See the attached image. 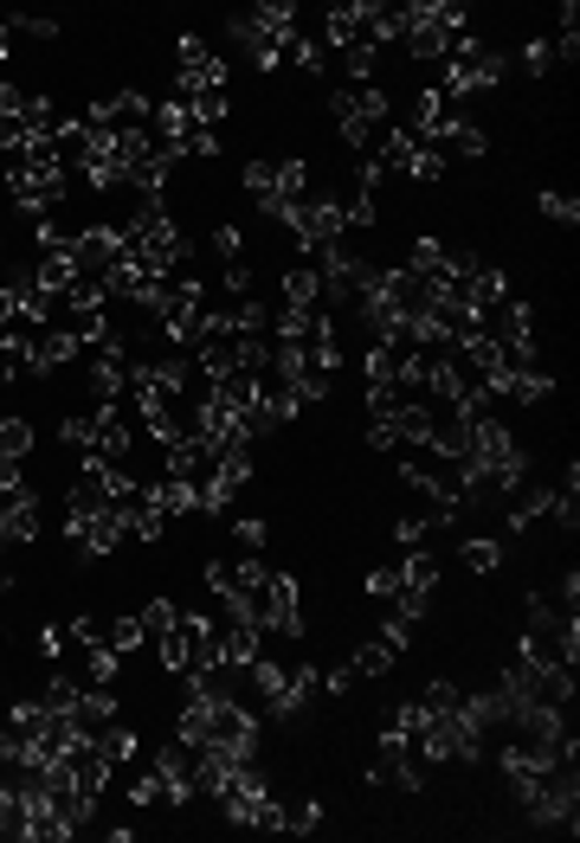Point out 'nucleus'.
<instances>
[{
	"label": "nucleus",
	"mask_w": 580,
	"mask_h": 843,
	"mask_svg": "<svg viewBox=\"0 0 580 843\" xmlns=\"http://www.w3.org/2000/svg\"><path fill=\"white\" fill-rule=\"evenodd\" d=\"M284 309H323V271L309 258H297L284 271Z\"/></svg>",
	"instance_id": "obj_1"
},
{
	"label": "nucleus",
	"mask_w": 580,
	"mask_h": 843,
	"mask_svg": "<svg viewBox=\"0 0 580 843\" xmlns=\"http://www.w3.org/2000/svg\"><path fill=\"white\" fill-rule=\"evenodd\" d=\"M400 657H406V651H394V644H387L381 632H367L362 644L348 651V663H355V676H387V670H394Z\"/></svg>",
	"instance_id": "obj_2"
},
{
	"label": "nucleus",
	"mask_w": 580,
	"mask_h": 843,
	"mask_svg": "<svg viewBox=\"0 0 580 843\" xmlns=\"http://www.w3.org/2000/svg\"><path fill=\"white\" fill-rule=\"evenodd\" d=\"M85 741H91V747L104 753L110 766H122V760H136V727H129V722H110V727H97V734H85Z\"/></svg>",
	"instance_id": "obj_3"
},
{
	"label": "nucleus",
	"mask_w": 580,
	"mask_h": 843,
	"mask_svg": "<svg viewBox=\"0 0 580 843\" xmlns=\"http://www.w3.org/2000/svg\"><path fill=\"white\" fill-rule=\"evenodd\" d=\"M32 445H39V432L27 419H0V464H27Z\"/></svg>",
	"instance_id": "obj_4"
},
{
	"label": "nucleus",
	"mask_w": 580,
	"mask_h": 843,
	"mask_svg": "<svg viewBox=\"0 0 580 843\" xmlns=\"http://www.w3.org/2000/svg\"><path fill=\"white\" fill-rule=\"evenodd\" d=\"M459 561L471 573H497L503 567V542H490V535H471V542H459Z\"/></svg>",
	"instance_id": "obj_5"
},
{
	"label": "nucleus",
	"mask_w": 580,
	"mask_h": 843,
	"mask_svg": "<svg viewBox=\"0 0 580 843\" xmlns=\"http://www.w3.org/2000/svg\"><path fill=\"white\" fill-rule=\"evenodd\" d=\"M445 149H452V155H464V161H484V155H490V136L478 129V122H459V129L445 136Z\"/></svg>",
	"instance_id": "obj_6"
},
{
	"label": "nucleus",
	"mask_w": 580,
	"mask_h": 843,
	"mask_svg": "<svg viewBox=\"0 0 580 843\" xmlns=\"http://www.w3.org/2000/svg\"><path fill=\"white\" fill-rule=\"evenodd\" d=\"M535 207L549 212L554 226H574V219H580V200H574V194H554V187H542V194H535Z\"/></svg>",
	"instance_id": "obj_7"
},
{
	"label": "nucleus",
	"mask_w": 580,
	"mask_h": 843,
	"mask_svg": "<svg viewBox=\"0 0 580 843\" xmlns=\"http://www.w3.org/2000/svg\"><path fill=\"white\" fill-rule=\"evenodd\" d=\"M214 251H219V271L226 265H245V232L239 226H214Z\"/></svg>",
	"instance_id": "obj_8"
},
{
	"label": "nucleus",
	"mask_w": 580,
	"mask_h": 843,
	"mask_svg": "<svg viewBox=\"0 0 580 843\" xmlns=\"http://www.w3.org/2000/svg\"><path fill=\"white\" fill-rule=\"evenodd\" d=\"M91 432H97V419H91V413H71V419L59 425V438H65V445H71L78 457L91 452Z\"/></svg>",
	"instance_id": "obj_9"
},
{
	"label": "nucleus",
	"mask_w": 580,
	"mask_h": 843,
	"mask_svg": "<svg viewBox=\"0 0 580 843\" xmlns=\"http://www.w3.org/2000/svg\"><path fill=\"white\" fill-rule=\"evenodd\" d=\"M323 824V805L316 799H297V805H284V831H316Z\"/></svg>",
	"instance_id": "obj_10"
},
{
	"label": "nucleus",
	"mask_w": 580,
	"mask_h": 843,
	"mask_svg": "<svg viewBox=\"0 0 580 843\" xmlns=\"http://www.w3.org/2000/svg\"><path fill=\"white\" fill-rule=\"evenodd\" d=\"M233 535H239V547H245V554H258V547L272 542V528H265L258 515H239V522H233Z\"/></svg>",
	"instance_id": "obj_11"
},
{
	"label": "nucleus",
	"mask_w": 580,
	"mask_h": 843,
	"mask_svg": "<svg viewBox=\"0 0 580 843\" xmlns=\"http://www.w3.org/2000/svg\"><path fill=\"white\" fill-rule=\"evenodd\" d=\"M7 593H13V579H7V567H0V599H7Z\"/></svg>",
	"instance_id": "obj_12"
},
{
	"label": "nucleus",
	"mask_w": 580,
	"mask_h": 843,
	"mask_svg": "<svg viewBox=\"0 0 580 843\" xmlns=\"http://www.w3.org/2000/svg\"><path fill=\"white\" fill-rule=\"evenodd\" d=\"M0 251H7V226H0Z\"/></svg>",
	"instance_id": "obj_13"
}]
</instances>
